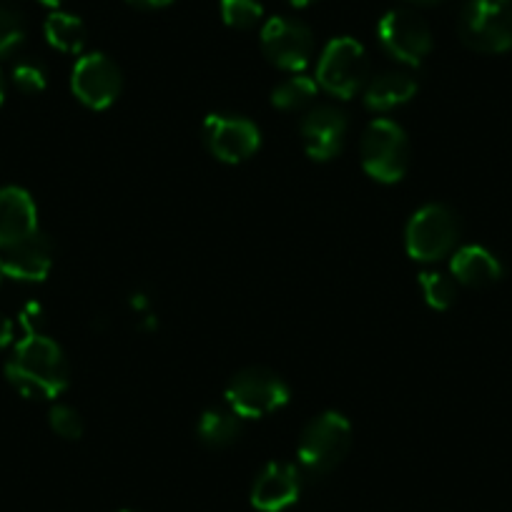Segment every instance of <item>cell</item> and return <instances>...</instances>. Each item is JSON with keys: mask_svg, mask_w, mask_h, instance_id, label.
Returning <instances> with one entry per match:
<instances>
[{"mask_svg": "<svg viewBox=\"0 0 512 512\" xmlns=\"http://www.w3.org/2000/svg\"><path fill=\"white\" fill-rule=\"evenodd\" d=\"M68 374L66 354L43 332L23 334L6 364L8 382L28 400H56L66 392Z\"/></svg>", "mask_w": 512, "mask_h": 512, "instance_id": "obj_1", "label": "cell"}, {"mask_svg": "<svg viewBox=\"0 0 512 512\" xmlns=\"http://www.w3.org/2000/svg\"><path fill=\"white\" fill-rule=\"evenodd\" d=\"M362 166L379 184H397L410 169V139L405 128L390 118H377L367 126L359 144Z\"/></svg>", "mask_w": 512, "mask_h": 512, "instance_id": "obj_2", "label": "cell"}, {"mask_svg": "<svg viewBox=\"0 0 512 512\" xmlns=\"http://www.w3.org/2000/svg\"><path fill=\"white\" fill-rule=\"evenodd\" d=\"M289 384L267 367L241 369L226 384V405L239 420H259L289 402Z\"/></svg>", "mask_w": 512, "mask_h": 512, "instance_id": "obj_3", "label": "cell"}, {"mask_svg": "<svg viewBox=\"0 0 512 512\" xmlns=\"http://www.w3.org/2000/svg\"><path fill=\"white\" fill-rule=\"evenodd\" d=\"M460 38L477 53L512 51V0H467Z\"/></svg>", "mask_w": 512, "mask_h": 512, "instance_id": "obj_4", "label": "cell"}, {"mask_svg": "<svg viewBox=\"0 0 512 512\" xmlns=\"http://www.w3.org/2000/svg\"><path fill=\"white\" fill-rule=\"evenodd\" d=\"M352 447V425L339 412L314 417L299 440V462L312 475H327L347 457Z\"/></svg>", "mask_w": 512, "mask_h": 512, "instance_id": "obj_5", "label": "cell"}, {"mask_svg": "<svg viewBox=\"0 0 512 512\" xmlns=\"http://www.w3.org/2000/svg\"><path fill=\"white\" fill-rule=\"evenodd\" d=\"M460 236V221L445 204H427L415 211L407 224V254L417 262H440L455 251Z\"/></svg>", "mask_w": 512, "mask_h": 512, "instance_id": "obj_6", "label": "cell"}, {"mask_svg": "<svg viewBox=\"0 0 512 512\" xmlns=\"http://www.w3.org/2000/svg\"><path fill=\"white\" fill-rule=\"evenodd\" d=\"M369 81V56L354 38L342 36L327 43L319 56L317 83L337 98H352Z\"/></svg>", "mask_w": 512, "mask_h": 512, "instance_id": "obj_7", "label": "cell"}, {"mask_svg": "<svg viewBox=\"0 0 512 512\" xmlns=\"http://www.w3.org/2000/svg\"><path fill=\"white\" fill-rule=\"evenodd\" d=\"M377 38L395 61L420 66L432 51V31L412 8H392L377 23Z\"/></svg>", "mask_w": 512, "mask_h": 512, "instance_id": "obj_8", "label": "cell"}, {"mask_svg": "<svg viewBox=\"0 0 512 512\" xmlns=\"http://www.w3.org/2000/svg\"><path fill=\"white\" fill-rule=\"evenodd\" d=\"M204 144L224 164H241L259 151L262 131L244 116L211 113L204 121Z\"/></svg>", "mask_w": 512, "mask_h": 512, "instance_id": "obj_9", "label": "cell"}, {"mask_svg": "<svg viewBox=\"0 0 512 512\" xmlns=\"http://www.w3.org/2000/svg\"><path fill=\"white\" fill-rule=\"evenodd\" d=\"M264 56L277 68L289 73H302L312 63L314 36L302 21L294 18H272L262 28Z\"/></svg>", "mask_w": 512, "mask_h": 512, "instance_id": "obj_10", "label": "cell"}, {"mask_svg": "<svg viewBox=\"0 0 512 512\" xmlns=\"http://www.w3.org/2000/svg\"><path fill=\"white\" fill-rule=\"evenodd\" d=\"M121 86V68L106 53H86L73 66V93H76L83 106L93 108V111H103V108L113 106L116 98L121 96Z\"/></svg>", "mask_w": 512, "mask_h": 512, "instance_id": "obj_11", "label": "cell"}, {"mask_svg": "<svg viewBox=\"0 0 512 512\" xmlns=\"http://www.w3.org/2000/svg\"><path fill=\"white\" fill-rule=\"evenodd\" d=\"M299 134H302L309 159L329 161L342 151L344 136H347V116L342 108L322 103V106L309 108L307 116L302 118Z\"/></svg>", "mask_w": 512, "mask_h": 512, "instance_id": "obj_12", "label": "cell"}, {"mask_svg": "<svg viewBox=\"0 0 512 512\" xmlns=\"http://www.w3.org/2000/svg\"><path fill=\"white\" fill-rule=\"evenodd\" d=\"M302 477L289 462H269L251 487V505L259 512H282L299 500Z\"/></svg>", "mask_w": 512, "mask_h": 512, "instance_id": "obj_13", "label": "cell"}, {"mask_svg": "<svg viewBox=\"0 0 512 512\" xmlns=\"http://www.w3.org/2000/svg\"><path fill=\"white\" fill-rule=\"evenodd\" d=\"M3 272L16 282H43L53 267V244L48 236L36 231L28 239L8 246L0 256Z\"/></svg>", "mask_w": 512, "mask_h": 512, "instance_id": "obj_14", "label": "cell"}, {"mask_svg": "<svg viewBox=\"0 0 512 512\" xmlns=\"http://www.w3.org/2000/svg\"><path fill=\"white\" fill-rule=\"evenodd\" d=\"M38 231V209L21 186L0 189V249L18 244Z\"/></svg>", "mask_w": 512, "mask_h": 512, "instance_id": "obj_15", "label": "cell"}, {"mask_svg": "<svg viewBox=\"0 0 512 512\" xmlns=\"http://www.w3.org/2000/svg\"><path fill=\"white\" fill-rule=\"evenodd\" d=\"M450 272L455 282L465 284V287L482 289L490 287V284H495L502 277V264L497 262V256L490 249L470 244L452 254Z\"/></svg>", "mask_w": 512, "mask_h": 512, "instance_id": "obj_16", "label": "cell"}, {"mask_svg": "<svg viewBox=\"0 0 512 512\" xmlns=\"http://www.w3.org/2000/svg\"><path fill=\"white\" fill-rule=\"evenodd\" d=\"M415 93L417 81L410 73L387 71L374 76L372 81H367V88H364V103H367V108H372V111L382 113L412 101Z\"/></svg>", "mask_w": 512, "mask_h": 512, "instance_id": "obj_17", "label": "cell"}, {"mask_svg": "<svg viewBox=\"0 0 512 512\" xmlns=\"http://www.w3.org/2000/svg\"><path fill=\"white\" fill-rule=\"evenodd\" d=\"M43 31H46V41L61 53H81L86 48V23L78 16H73V13L53 11Z\"/></svg>", "mask_w": 512, "mask_h": 512, "instance_id": "obj_18", "label": "cell"}, {"mask_svg": "<svg viewBox=\"0 0 512 512\" xmlns=\"http://www.w3.org/2000/svg\"><path fill=\"white\" fill-rule=\"evenodd\" d=\"M196 432H199V440L204 445L229 447L239 440L241 422L231 410H206L201 415Z\"/></svg>", "mask_w": 512, "mask_h": 512, "instance_id": "obj_19", "label": "cell"}, {"mask_svg": "<svg viewBox=\"0 0 512 512\" xmlns=\"http://www.w3.org/2000/svg\"><path fill=\"white\" fill-rule=\"evenodd\" d=\"M319 83L317 78H309L304 73H294L287 81L279 83L272 91V103L282 111H299V108L309 106L317 98Z\"/></svg>", "mask_w": 512, "mask_h": 512, "instance_id": "obj_20", "label": "cell"}, {"mask_svg": "<svg viewBox=\"0 0 512 512\" xmlns=\"http://www.w3.org/2000/svg\"><path fill=\"white\" fill-rule=\"evenodd\" d=\"M420 287L425 294L427 304L437 312H445L455 304L457 299V282L442 272H422L420 274Z\"/></svg>", "mask_w": 512, "mask_h": 512, "instance_id": "obj_21", "label": "cell"}, {"mask_svg": "<svg viewBox=\"0 0 512 512\" xmlns=\"http://www.w3.org/2000/svg\"><path fill=\"white\" fill-rule=\"evenodd\" d=\"M221 18L229 28L251 31L264 18V8L259 0H221Z\"/></svg>", "mask_w": 512, "mask_h": 512, "instance_id": "obj_22", "label": "cell"}, {"mask_svg": "<svg viewBox=\"0 0 512 512\" xmlns=\"http://www.w3.org/2000/svg\"><path fill=\"white\" fill-rule=\"evenodd\" d=\"M26 38V26L23 18L11 8H0V56H8L16 51Z\"/></svg>", "mask_w": 512, "mask_h": 512, "instance_id": "obj_23", "label": "cell"}, {"mask_svg": "<svg viewBox=\"0 0 512 512\" xmlns=\"http://www.w3.org/2000/svg\"><path fill=\"white\" fill-rule=\"evenodd\" d=\"M48 420H51V430L56 435H61L63 440H81L83 420L73 407L56 405L51 410V415H48Z\"/></svg>", "mask_w": 512, "mask_h": 512, "instance_id": "obj_24", "label": "cell"}, {"mask_svg": "<svg viewBox=\"0 0 512 512\" xmlns=\"http://www.w3.org/2000/svg\"><path fill=\"white\" fill-rule=\"evenodd\" d=\"M13 83L18 86V91L31 93L33 96V93H41L48 86V78L46 71L38 63H18L13 68Z\"/></svg>", "mask_w": 512, "mask_h": 512, "instance_id": "obj_25", "label": "cell"}, {"mask_svg": "<svg viewBox=\"0 0 512 512\" xmlns=\"http://www.w3.org/2000/svg\"><path fill=\"white\" fill-rule=\"evenodd\" d=\"M18 322H21V327H23V332H43V322H46V314H43V307L41 304H36V302H31V304H26V307L21 309V319H18Z\"/></svg>", "mask_w": 512, "mask_h": 512, "instance_id": "obj_26", "label": "cell"}, {"mask_svg": "<svg viewBox=\"0 0 512 512\" xmlns=\"http://www.w3.org/2000/svg\"><path fill=\"white\" fill-rule=\"evenodd\" d=\"M13 342V322L0 314V349Z\"/></svg>", "mask_w": 512, "mask_h": 512, "instance_id": "obj_27", "label": "cell"}, {"mask_svg": "<svg viewBox=\"0 0 512 512\" xmlns=\"http://www.w3.org/2000/svg\"><path fill=\"white\" fill-rule=\"evenodd\" d=\"M128 3H134V6H141V8H166L171 6L174 0H128Z\"/></svg>", "mask_w": 512, "mask_h": 512, "instance_id": "obj_28", "label": "cell"}, {"mask_svg": "<svg viewBox=\"0 0 512 512\" xmlns=\"http://www.w3.org/2000/svg\"><path fill=\"white\" fill-rule=\"evenodd\" d=\"M131 307L139 309V312H146V309H149V297L141 292L134 294V297H131Z\"/></svg>", "mask_w": 512, "mask_h": 512, "instance_id": "obj_29", "label": "cell"}, {"mask_svg": "<svg viewBox=\"0 0 512 512\" xmlns=\"http://www.w3.org/2000/svg\"><path fill=\"white\" fill-rule=\"evenodd\" d=\"M41 3L46 8H53V11H58V8H61L63 3H66V0H41Z\"/></svg>", "mask_w": 512, "mask_h": 512, "instance_id": "obj_30", "label": "cell"}, {"mask_svg": "<svg viewBox=\"0 0 512 512\" xmlns=\"http://www.w3.org/2000/svg\"><path fill=\"white\" fill-rule=\"evenodd\" d=\"M3 98H6V78L0 73V103H3Z\"/></svg>", "mask_w": 512, "mask_h": 512, "instance_id": "obj_31", "label": "cell"}, {"mask_svg": "<svg viewBox=\"0 0 512 512\" xmlns=\"http://www.w3.org/2000/svg\"><path fill=\"white\" fill-rule=\"evenodd\" d=\"M412 3H420V6H435V3H442V0H412Z\"/></svg>", "mask_w": 512, "mask_h": 512, "instance_id": "obj_32", "label": "cell"}, {"mask_svg": "<svg viewBox=\"0 0 512 512\" xmlns=\"http://www.w3.org/2000/svg\"><path fill=\"white\" fill-rule=\"evenodd\" d=\"M289 3H294V6H309V3H314V0H289Z\"/></svg>", "mask_w": 512, "mask_h": 512, "instance_id": "obj_33", "label": "cell"}, {"mask_svg": "<svg viewBox=\"0 0 512 512\" xmlns=\"http://www.w3.org/2000/svg\"><path fill=\"white\" fill-rule=\"evenodd\" d=\"M6 279V272H3V262H0V282Z\"/></svg>", "mask_w": 512, "mask_h": 512, "instance_id": "obj_34", "label": "cell"}, {"mask_svg": "<svg viewBox=\"0 0 512 512\" xmlns=\"http://www.w3.org/2000/svg\"><path fill=\"white\" fill-rule=\"evenodd\" d=\"M123 512H134V510H123Z\"/></svg>", "mask_w": 512, "mask_h": 512, "instance_id": "obj_35", "label": "cell"}]
</instances>
